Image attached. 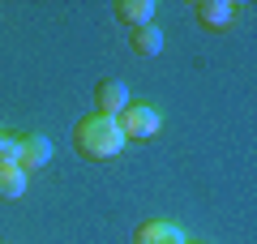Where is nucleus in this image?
<instances>
[{
	"instance_id": "nucleus-1",
	"label": "nucleus",
	"mask_w": 257,
	"mask_h": 244,
	"mask_svg": "<svg viewBox=\"0 0 257 244\" xmlns=\"http://www.w3.org/2000/svg\"><path fill=\"white\" fill-rule=\"evenodd\" d=\"M73 146H77L82 159L107 163V159H116L128 142H124V133H120L116 120H107V116H86V120H77V129H73Z\"/></svg>"
},
{
	"instance_id": "nucleus-2",
	"label": "nucleus",
	"mask_w": 257,
	"mask_h": 244,
	"mask_svg": "<svg viewBox=\"0 0 257 244\" xmlns=\"http://www.w3.org/2000/svg\"><path fill=\"white\" fill-rule=\"evenodd\" d=\"M116 125H120V133H124V142H150V137H159V129H163V116H159L150 103H128L116 116Z\"/></svg>"
},
{
	"instance_id": "nucleus-3",
	"label": "nucleus",
	"mask_w": 257,
	"mask_h": 244,
	"mask_svg": "<svg viewBox=\"0 0 257 244\" xmlns=\"http://www.w3.org/2000/svg\"><path fill=\"white\" fill-rule=\"evenodd\" d=\"M47 163H52V142L43 133H22L18 137V167L30 176L39 167H47Z\"/></svg>"
},
{
	"instance_id": "nucleus-4",
	"label": "nucleus",
	"mask_w": 257,
	"mask_h": 244,
	"mask_svg": "<svg viewBox=\"0 0 257 244\" xmlns=\"http://www.w3.org/2000/svg\"><path fill=\"white\" fill-rule=\"evenodd\" d=\"M124 107H128V90H124V81H116V77H103L99 86H94V116H107V120H116Z\"/></svg>"
},
{
	"instance_id": "nucleus-5",
	"label": "nucleus",
	"mask_w": 257,
	"mask_h": 244,
	"mask_svg": "<svg viewBox=\"0 0 257 244\" xmlns=\"http://www.w3.org/2000/svg\"><path fill=\"white\" fill-rule=\"evenodd\" d=\"M133 244H189L180 223H142L133 231Z\"/></svg>"
},
{
	"instance_id": "nucleus-6",
	"label": "nucleus",
	"mask_w": 257,
	"mask_h": 244,
	"mask_svg": "<svg viewBox=\"0 0 257 244\" xmlns=\"http://www.w3.org/2000/svg\"><path fill=\"white\" fill-rule=\"evenodd\" d=\"M193 13H197V22L206 30H227L231 18H236V5H227V0H197Z\"/></svg>"
},
{
	"instance_id": "nucleus-7",
	"label": "nucleus",
	"mask_w": 257,
	"mask_h": 244,
	"mask_svg": "<svg viewBox=\"0 0 257 244\" xmlns=\"http://www.w3.org/2000/svg\"><path fill=\"white\" fill-rule=\"evenodd\" d=\"M116 18L124 22L128 30L150 26V22H155V0H120V5H116Z\"/></svg>"
},
{
	"instance_id": "nucleus-8",
	"label": "nucleus",
	"mask_w": 257,
	"mask_h": 244,
	"mask_svg": "<svg viewBox=\"0 0 257 244\" xmlns=\"http://www.w3.org/2000/svg\"><path fill=\"white\" fill-rule=\"evenodd\" d=\"M26 184H30V176L22 172L18 163H0V197L5 201H18L26 193Z\"/></svg>"
},
{
	"instance_id": "nucleus-9",
	"label": "nucleus",
	"mask_w": 257,
	"mask_h": 244,
	"mask_svg": "<svg viewBox=\"0 0 257 244\" xmlns=\"http://www.w3.org/2000/svg\"><path fill=\"white\" fill-rule=\"evenodd\" d=\"M128 43H133V52L138 56H159L163 52V30L150 22V26H138L133 35H128Z\"/></svg>"
},
{
	"instance_id": "nucleus-10",
	"label": "nucleus",
	"mask_w": 257,
	"mask_h": 244,
	"mask_svg": "<svg viewBox=\"0 0 257 244\" xmlns=\"http://www.w3.org/2000/svg\"><path fill=\"white\" fill-rule=\"evenodd\" d=\"M0 142H5V129H0Z\"/></svg>"
}]
</instances>
